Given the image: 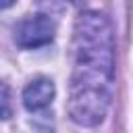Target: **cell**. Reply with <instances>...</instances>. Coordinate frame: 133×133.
<instances>
[{
  "instance_id": "obj_3",
  "label": "cell",
  "mask_w": 133,
  "mask_h": 133,
  "mask_svg": "<svg viewBox=\"0 0 133 133\" xmlns=\"http://www.w3.org/2000/svg\"><path fill=\"white\" fill-rule=\"evenodd\" d=\"M54 98V83L46 77H37L33 79L25 91H23V104L29 110H42L46 108Z\"/></svg>"
},
{
  "instance_id": "obj_5",
  "label": "cell",
  "mask_w": 133,
  "mask_h": 133,
  "mask_svg": "<svg viewBox=\"0 0 133 133\" xmlns=\"http://www.w3.org/2000/svg\"><path fill=\"white\" fill-rule=\"evenodd\" d=\"M6 6H12V2L8 0V2H0V8H6Z\"/></svg>"
},
{
  "instance_id": "obj_1",
  "label": "cell",
  "mask_w": 133,
  "mask_h": 133,
  "mask_svg": "<svg viewBox=\"0 0 133 133\" xmlns=\"http://www.w3.org/2000/svg\"><path fill=\"white\" fill-rule=\"evenodd\" d=\"M114 87V35L102 12L85 10L75 21L69 114L77 125L102 123Z\"/></svg>"
},
{
  "instance_id": "obj_2",
  "label": "cell",
  "mask_w": 133,
  "mask_h": 133,
  "mask_svg": "<svg viewBox=\"0 0 133 133\" xmlns=\"http://www.w3.org/2000/svg\"><path fill=\"white\" fill-rule=\"evenodd\" d=\"M54 37V23L46 15H33L21 21L15 29V39L21 48H37Z\"/></svg>"
},
{
  "instance_id": "obj_4",
  "label": "cell",
  "mask_w": 133,
  "mask_h": 133,
  "mask_svg": "<svg viewBox=\"0 0 133 133\" xmlns=\"http://www.w3.org/2000/svg\"><path fill=\"white\" fill-rule=\"evenodd\" d=\"M10 116V100H8V89L6 85L0 83V118Z\"/></svg>"
}]
</instances>
